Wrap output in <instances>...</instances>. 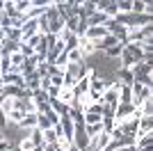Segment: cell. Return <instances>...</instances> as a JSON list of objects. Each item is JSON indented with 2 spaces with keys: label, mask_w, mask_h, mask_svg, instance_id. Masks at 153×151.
<instances>
[{
  "label": "cell",
  "mask_w": 153,
  "mask_h": 151,
  "mask_svg": "<svg viewBox=\"0 0 153 151\" xmlns=\"http://www.w3.org/2000/svg\"><path fill=\"white\" fill-rule=\"evenodd\" d=\"M144 57H146V53H144V46H142V44H133V41H130V44L123 46L121 67H123V69L135 71L142 62H144Z\"/></svg>",
  "instance_id": "1"
},
{
  "label": "cell",
  "mask_w": 153,
  "mask_h": 151,
  "mask_svg": "<svg viewBox=\"0 0 153 151\" xmlns=\"http://www.w3.org/2000/svg\"><path fill=\"white\" fill-rule=\"evenodd\" d=\"M151 96H153V92H151V87H149L146 82L135 80V85H133V103H135V105L142 108L149 99H151Z\"/></svg>",
  "instance_id": "2"
},
{
  "label": "cell",
  "mask_w": 153,
  "mask_h": 151,
  "mask_svg": "<svg viewBox=\"0 0 153 151\" xmlns=\"http://www.w3.org/2000/svg\"><path fill=\"white\" fill-rule=\"evenodd\" d=\"M105 121V108L103 103H94L89 110H85V126H96Z\"/></svg>",
  "instance_id": "3"
},
{
  "label": "cell",
  "mask_w": 153,
  "mask_h": 151,
  "mask_svg": "<svg viewBox=\"0 0 153 151\" xmlns=\"http://www.w3.org/2000/svg\"><path fill=\"white\" fill-rule=\"evenodd\" d=\"M108 30H110V34H112V37H117L121 44H128V34H130V30H128L126 25H121L117 19H112V21L108 23Z\"/></svg>",
  "instance_id": "4"
},
{
  "label": "cell",
  "mask_w": 153,
  "mask_h": 151,
  "mask_svg": "<svg viewBox=\"0 0 153 151\" xmlns=\"http://www.w3.org/2000/svg\"><path fill=\"white\" fill-rule=\"evenodd\" d=\"M57 99L62 101L64 105L69 108H76V103H78V94H76V87H69V85H64L62 89H59V94H57Z\"/></svg>",
  "instance_id": "5"
},
{
  "label": "cell",
  "mask_w": 153,
  "mask_h": 151,
  "mask_svg": "<svg viewBox=\"0 0 153 151\" xmlns=\"http://www.w3.org/2000/svg\"><path fill=\"white\" fill-rule=\"evenodd\" d=\"M85 37L91 39V41H96V44H103V41L110 37V30H108V25H98V28H87Z\"/></svg>",
  "instance_id": "6"
},
{
  "label": "cell",
  "mask_w": 153,
  "mask_h": 151,
  "mask_svg": "<svg viewBox=\"0 0 153 151\" xmlns=\"http://www.w3.org/2000/svg\"><path fill=\"white\" fill-rule=\"evenodd\" d=\"M110 142H112V135L105 131V133H101L98 138L91 140V142H89V149H87V151H105V149L110 147Z\"/></svg>",
  "instance_id": "7"
},
{
  "label": "cell",
  "mask_w": 153,
  "mask_h": 151,
  "mask_svg": "<svg viewBox=\"0 0 153 151\" xmlns=\"http://www.w3.org/2000/svg\"><path fill=\"white\" fill-rule=\"evenodd\" d=\"M39 142H37V138L32 135V133H27V135H23V138L19 140V144H16V149L19 151H39Z\"/></svg>",
  "instance_id": "8"
},
{
  "label": "cell",
  "mask_w": 153,
  "mask_h": 151,
  "mask_svg": "<svg viewBox=\"0 0 153 151\" xmlns=\"http://www.w3.org/2000/svg\"><path fill=\"white\" fill-rule=\"evenodd\" d=\"M98 12L110 16V19H117L119 16V0H112V2H98Z\"/></svg>",
  "instance_id": "9"
},
{
  "label": "cell",
  "mask_w": 153,
  "mask_h": 151,
  "mask_svg": "<svg viewBox=\"0 0 153 151\" xmlns=\"http://www.w3.org/2000/svg\"><path fill=\"white\" fill-rule=\"evenodd\" d=\"M62 131H64V138L73 142V135H76V121H73L71 114H64V117H62Z\"/></svg>",
  "instance_id": "10"
},
{
  "label": "cell",
  "mask_w": 153,
  "mask_h": 151,
  "mask_svg": "<svg viewBox=\"0 0 153 151\" xmlns=\"http://www.w3.org/2000/svg\"><path fill=\"white\" fill-rule=\"evenodd\" d=\"M16 108H19V99H16V96H2V99H0V110H2L5 117L9 112H14Z\"/></svg>",
  "instance_id": "11"
},
{
  "label": "cell",
  "mask_w": 153,
  "mask_h": 151,
  "mask_svg": "<svg viewBox=\"0 0 153 151\" xmlns=\"http://www.w3.org/2000/svg\"><path fill=\"white\" fill-rule=\"evenodd\" d=\"M135 149L137 151H153V135H142V138H137Z\"/></svg>",
  "instance_id": "12"
},
{
  "label": "cell",
  "mask_w": 153,
  "mask_h": 151,
  "mask_svg": "<svg viewBox=\"0 0 153 151\" xmlns=\"http://www.w3.org/2000/svg\"><path fill=\"white\" fill-rule=\"evenodd\" d=\"M153 133V117H142L140 119V138Z\"/></svg>",
  "instance_id": "13"
},
{
  "label": "cell",
  "mask_w": 153,
  "mask_h": 151,
  "mask_svg": "<svg viewBox=\"0 0 153 151\" xmlns=\"http://www.w3.org/2000/svg\"><path fill=\"white\" fill-rule=\"evenodd\" d=\"M41 133H46V131H51V128H55L53 126V121H51V117L48 114H39V126H37Z\"/></svg>",
  "instance_id": "14"
},
{
  "label": "cell",
  "mask_w": 153,
  "mask_h": 151,
  "mask_svg": "<svg viewBox=\"0 0 153 151\" xmlns=\"http://www.w3.org/2000/svg\"><path fill=\"white\" fill-rule=\"evenodd\" d=\"M133 14H149L146 0H133Z\"/></svg>",
  "instance_id": "15"
},
{
  "label": "cell",
  "mask_w": 153,
  "mask_h": 151,
  "mask_svg": "<svg viewBox=\"0 0 153 151\" xmlns=\"http://www.w3.org/2000/svg\"><path fill=\"white\" fill-rule=\"evenodd\" d=\"M140 110H142V117H153V96L140 108Z\"/></svg>",
  "instance_id": "16"
},
{
  "label": "cell",
  "mask_w": 153,
  "mask_h": 151,
  "mask_svg": "<svg viewBox=\"0 0 153 151\" xmlns=\"http://www.w3.org/2000/svg\"><path fill=\"white\" fill-rule=\"evenodd\" d=\"M119 12L121 14H133V0H119Z\"/></svg>",
  "instance_id": "17"
}]
</instances>
